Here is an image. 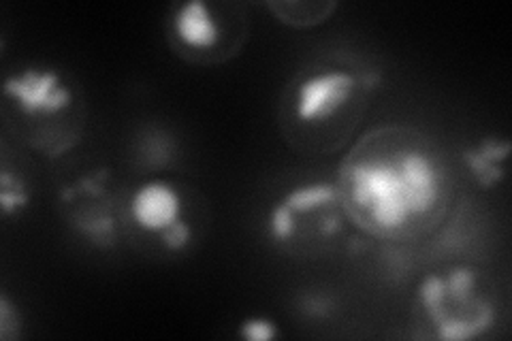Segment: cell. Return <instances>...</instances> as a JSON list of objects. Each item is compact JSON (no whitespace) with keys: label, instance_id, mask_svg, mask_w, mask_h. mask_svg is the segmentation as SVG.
Wrapping results in <instances>:
<instances>
[{"label":"cell","instance_id":"6da1fadb","mask_svg":"<svg viewBox=\"0 0 512 341\" xmlns=\"http://www.w3.org/2000/svg\"><path fill=\"white\" fill-rule=\"evenodd\" d=\"M338 199L367 235L384 241L419 239L442 224L455 194L444 150L404 124L363 135L340 167Z\"/></svg>","mask_w":512,"mask_h":341},{"label":"cell","instance_id":"7a4b0ae2","mask_svg":"<svg viewBox=\"0 0 512 341\" xmlns=\"http://www.w3.org/2000/svg\"><path fill=\"white\" fill-rule=\"evenodd\" d=\"M372 77L335 67H312L288 84L280 126L293 150L306 156L338 152L355 133L372 90Z\"/></svg>","mask_w":512,"mask_h":341},{"label":"cell","instance_id":"3957f363","mask_svg":"<svg viewBox=\"0 0 512 341\" xmlns=\"http://www.w3.org/2000/svg\"><path fill=\"white\" fill-rule=\"evenodd\" d=\"M419 312L438 339L478 337L493 324V305L478 288L472 269L457 267L446 275H429L419 288Z\"/></svg>","mask_w":512,"mask_h":341},{"label":"cell","instance_id":"277c9868","mask_svg":"<svg viewBox=\"0 0 512 341\" xmlns=\"http://www.w3.org/2000/svg\"><path fill=\"white\" fill-rule=\"evenodd\" d=\"M229 5L192 0L173 11L169 39L173 50L190 62L214 64L233 56L244 37V18L224 15Z\"/></svg>","mask_w":512,"mask_h":341},{"label":"cell","instance_id":"5b68a950","mask_svg":"<svg viewBox=\"0 0 512 341\" xmlns=\"http://www.w3.org/2000/svg\"><path fill=\"white\" fill-rule=\"evenodd\" d=\"M5 92L30 116L58 113L71 103V92L60 84L56 73L26 71L20 77H9L5 81Z\"/></svg>","mask_w":512,"mask_h":341},{"label":"cell","instance_id":"8992f818","mask_svg":"<svg viewBox=\"0 0 512 341\" xmlns=\"http://www.w3.org/2000/svg\"><path fill=\"white\" fill-rule=\"evenodd\" d=\"M131 211L143 231L163 233L180 220V197L171 186L150 182L135 192Z\"/></svg>","mask_w":512,"mask_h":341},{"label":"cell","instance_id":"52a82bcc","mask_svg":"<svg viewBox=\"0 0 512 341\" xmlns=\"http://www.w3.org/2000/svg\"><path fill=\"white\" fill-rule=\"evenodd\" d=\"M508 154V143H498V141H485L483 145H478L476 150L466 152V162L470 169L476 173L478 182L483 186H491L493 182L500 180L502 167L500 162Z\"/></svg>","mask_w":512,"mask_h":341},{"label":"cell","instance_id":"ba28073f","mask_svg":"<svg viewBox=\"0 0 512 341\" xmlns=\"http://www.w3.org/2000/svg\"><path fill=\"white\" fill-rule=\"evenodd\" d=\"M269 9L278 15L280 22L306 28L325 22L335 11V3H269Z\"/></svg>","mask_w":512,"mask_h":341},{"label":"cell","instance_id":"9c48e42d","mask_svg":"<svg viewBox=\"0 0 512 341\" xmlns=\"http://www.w3.org/2000/svg\"><path fill=\"white\" fill-rule=\"evenodd\" d=\"M160 235H163V243H165L167 248L180 250V248H184L186 243H188L190 229H188V224L184 220H178V222L171 224L169 229H165Z\"/></svg>","mask_w":512,"mask_h":341},{"label":"cell","instance_id":"30bf717a","mask_svg":"<svg viewBox=\"0 0 512 341\" xmlns=\"http://www.w3.org/2000/svg\"><path fill=\"white\" fill-rule=\"evenodd\" d=\"M242 335L248 337V339H256V341H267L276 335V327L267 320H261V318H252L248 320L244 327H242Z\"/></svg>","mask_w":512,"mask_h":341}]
</instances>
